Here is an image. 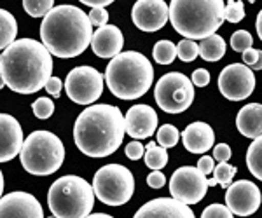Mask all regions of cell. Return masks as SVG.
<instances>
[{
	"label": "cell",
	"instance_id": "cell-3",
	"mask_svg": "<svg viewBox=\"0 0 262 218\" xmlns=\"http://www.w3.org/2000/svg\"><path fill=\"white\" fill-rule=\"evenodd\" d=\"M42 45L56 58H77L91 44L93 27L82 9L75 6H56L42 19Z\"/></svg>",
	"mask_w": 262,
	"mask_h": 218
},
{
	"label": "cell",
	"instance_id": "cell-7",
	"mask_svg": "<svg viewBox=\"0 0 262 218\" xmlns=\"http://www.w3.org/2000/svg\"><path fill=\"white\" fill-rule=\"evenodd\" d=\"M21 166L35 177H49L58 171L65 161V147L51 131H33L23 141L19 152Z\"/></svg>",
	"mask_w": 262,
	"mask_h": 218
},
{
	"label": "cell",
	"instance_id": "cell-36",
	"mask_svg": "<svg viewBox=\"0 0 262 218\" xmlns=\"http://www.w3.org/2000/svg\"><path fill=\"white\" fill-rule=\"evenodd\" d=\"M88 18H90L91 27L101 28L108 23V12L105 9H91V12L88 14Z\"/></svg>",
	"mask_w": 262,
	"mask_h": 218
},
{
	"label": "cell",
	"instance_id": "cell-29",
	"mask_svg": "<svg viewBox=\"0 0 262 218\" xmlns=\"http://www.w3.org/2000/svg\"><path fill=\"white\" fill-rule=\"evenodd\" d=\"M53 7H54L53 0H25L23 2V9L32 18H46Z\"/></svg>",
	"mask_w": 262,
	"mask_h": 218
},
{
	"label": "cell",
	"instance_id": "cell-17",
	"mask_svg": "<svg viewBox=\"0 0 262 218\" xmlns=\"http://www.w3.org/2000/svg\"><path fill=\"white\" fill-rule=\"evenodd\" d=\"M23 129L16 117L0 114V162H9L21 152Z\"/></svg>",
	"mask_w": 262,
	"mask_h": 218
},
{
	"label": "cell",
	"instance_id": "cell-9",
	"mask_svg": "<svg viewBox=\"0 0 262 218\" xmlns=\"http://www.w3.org/2000/svg\"><path fill=\"white\" fill-rule=\"evenodd\" d=\"M156 103L166 114H182L194 102V86L180 72L164 74L154 87Z\"/></svg>",
	"mask_w": 262,
	"mask_h": 218
},
{
	"label": "cell",
	"instance_id": "cell-22",
	"mask_svg": "<svg viewBox=\"0 0 262 218\" xmlns=\"http://www.w3.org/2000/svg\"><path fill=\"white\" fill-rule=\"evenodd\" d=\"M198 49H200V56L205 61H219L226 56V40L224 37L213 33V35L203 39Z\"/></svg>",
	"mask_w": 262,
	"mask_h": 218
},
{
	"label": "cell",
	"instance_id": "cell-23",
	"mask_svg": "<svg viewBox=\"0 0 262 218\" xmlns=\"http://www.w3.org/2000/svg\"><path fill=\"white\" fill-rule=\"evenodd\" d=\"M18 35V21L9 11L0 9V51H6L7 47L16 40Z\"/></svg>",
	"mask_w": 262,
	"mask_h": 218
},
{
	"label": "cell",
	"instance_id": "cell-12",
	"mask_svg": "<svg viewBox=\"0 0 262 218\" xmlns=\"http://www.w3.org/2000/svg\"><path fill=\"white\" fill-rule=\"evenodd\" d=\"M255 89V75L243 63H231L219 75V91L231 102H243Z\"/></svg>",
	"mask_w": 262,
	"mask_h": 218
},
{
	"label": "cell",
	"instance_id": "cell-32",
	"mask_svg": "<svg viewBox=\"0 0 262 218\" xmlns=\"http://www.w3.org/2000/svg\"><path fill=\"white\" fill-rule=\"evenodd\" d=\"M253 45V39L252 33L247 30H238L232 33L231 37V47L234 49L236 53H245L247 49H250Z\"/></svg>",
	"mask_w": 262,
	"mask_h": 218
},
{
	"label": "cell",
	"instance_id": "cell-21",
	"mask_svg": "<svg viewBox=\"0 0 262 218\" xmlns=\"http://www.w3.org/2000/svg\"><path fill=\"white\" fill-rule=\"evenodd\" d=\"M236 128L243 136L257 140L262 135V105L248 103L245 105L236 117Z\"/></svg>",
	"mask_w": 262,
	"mask_h": 218
},
{
	"label": "cell",
	"instance_id": "cell-39",
	"mask_svg": "<svg viewBox=\"0 0 262 218\" xmlns=\"http://www.w3.org/2000/svg\"><path fill=\"white\" fill-rule=\"evenodd\" d=\"M210 72L208 70H205V68H196L192 72V79H191V82H192V86H198V87H205V86H208L210 84Z\"/></svg>",
	"mask_w": 262,
	"mask_h": 218
},
{
	"label": "cell",
	"instance_id": "cell-37",
	"mask_svg": "<svg viewBox=\"0 0 262 218\" xmlns=\"http://www.w3.org/2000/svg\"><path fill=\"white\" fill-rule=\"evenodd\" d=\"M243 54V65L245 66H248V68H252V66H255V65H259V63H262V51H259V49H247Z\"/></svg>",
	"mask_w": 262,
	"mask_h": 218
},
{
	"label": "cell",
	"instance_id": "cell-41",
	"mask_svg": "<svg viewBox=\"0 0 262 218\" xmlns=\"http://www.w3.org/2000/svg\"><path fill=\"white\" fill-rule=\"evenodd\" d=\"M147 185L150 188H161L166 185V177H164L161 171H152L149 177H147Z\"/></svg>",
	"mask_w": 262,
	"mask_h": 218
},
{
	"label": "cell",
	"instance_id": "cell-10",
	"mask_svg": "<svg viewBox=\"0 0 262 218\" xmlns=\"http://www.w3.org/2000/svg\"><path fill=\"white\" fill-rule=\"evenodd\" d=\"M67 96L77 105H91L103 93V75L93 66H75L65 81Z\"/></svg>",
	"mask_w": 262,
	"mask_h": 218
},
{
	"label": "cell",
	"instance_id": "cell-47",
	"mask_svg": "<svg viewBox=\"0 0 262 218\" xmlns=\"http://www.w3.org/2000/svg\"><path fill=\"white\" fill-rule=\"evenodd\" d=\"M4 86H6V84H4V79H2V75H0V89H2Z\"/></svg>",
	"mask_w": 262,
	"mask_h": 218
},
{
	"label": "cell",
	"instance_id": "cell-46",
	"mask_svg": "<svg viewBox=\"0 0 262 218\" xmlns=\"http://www.w3.org/2000/svg\"><path fill=\"white\" fill-rule=\"evenodd\" d=\"M2 194H4V175L0 171V198H2Z\"/></svg>",
	"mask_w": 262,
	"mask_h": 218
},
{
	"label": "cell",
	"instance_id": "cell-31",
	"mask_svg": "<svg viewBox=\"0 0 262 218\" xmlns=\"http://www.w3.org/2000/svg\"><path fill=\"white\" fill-rule=\"evenodd\" d=\"M245 18V6L239 0H229L224 6V19L229 23H239Z\"/></svg>",
	"mask_w": 262,
	"mask_h": 218
},
{
	"label": "cell",
	"instance_id": "cell-11",
	"mask_svg": "<svg viewBox=\"0 0 262 218\" xmlns=\"http://www.w3.org/2000/svg\"><path fill=\"white\" fill-rule=\"evenodd\" d=\"M208 178L194 166H182L171 175L170 194L182 204H198L206 196Z\"/></svg>",
	"mask_w": 262,
	"mask_h": 218
},
{
	"label": "cell",
	"instance_id": "cell-42",
	"mask_svg": "<svg viewBox=\"0 0 262 218\" xmlns=\"http://www.w3.org/2000/svg\"><path fill=\"white\" fill-rule=\"evenodd\" d=\"M213 167H215L213 159L210 156H203V157H200V161H198V171L205 175V177H208L210 173H213Z\"/></svg>",
	"mask_w": 262,
	"mask_h": 218
},
{
	"label": "cell",
	"instance_id": "cell-2",
	"mask_svg": "<svg viewBox=\"0 0 262 218\" xmlns=\"http://www.w3.org/2000/svg\"><path fill=\"white\" fill-rule=\"evenodd\" d=\"M126 128L124 115L107 103L91 105L81 112L74 124V141L88 157H108L122 143Z\"/></svg>",
	"mask_w": 262,
	"mask_h": 218
},
{
	"label": "cell",
	"instance_id": "cell-33",
	"mask_svg": "<svg viewBox=\"0 0 262 218\" xmlns=\"http://www.w3.org/2000/svg\"><path fill=\"white\" fill-rule=\"evenodd\" d=\"M32 110L37 119H49L54 114V102L51 98H39L32 103Z\"/></svg>",
	"mask_w": 262,
	"mask_h": 218
},
{
	"label": "cell",
	"instance_id": "cell-34",
	"mask_svg": "<svg viewBox=\"0 0 262 218\" xmlns=\"http://www.w3.org/2000/svg\"><path fill=\"white\" fill-rule=\"evenodd\" d=\"M201 218H234V215L227 209V206L215 203V204H210V206H206L203 209Z\"/></svg>",
	"mask_w": 262,
	"mask_h": 218
},
{
	"label": "cell",
	"instance_id": "cell-45",
	"mask_svg": "<svg viewBox=\"0 0 262 218\" xmlns=\"http://www.w3.org/2000/svg\"><path fill=\"white\" fill-rule=\"evenodd\" d=\"M86 218H114L112 215H107V213H91Z\"/></svg>",
	"mask_w": 262,
	"mask_h": 218
},
{
	"label": "cell",
	"instance_id": "cell-26",
	"mask_svg": "<svg viewBox=\"0 0 262 218\" xmlns=\"http://www.w3.org/2000/svg\"><path fill=\"white\" fill-rule=\"evenodd\" d=\"M152 56L158 65H171L177 58V44L171 40H159L152 49Z\"/></svg>",
	"mask_w": 262,
	"mask_h": 218
},
{
	"label": "cell",
	"instance_id": "cell-19",
	"mask_svg": "<svg viewBox=\"0 0 262 218\" xmlns=\"http://www.w3.org/2000/svg\"><path fill=\"white\" fill-rule=\"evenodd\" d=\"M90 45L98 58H116L117 54H121L124 37L116 25H105L101 28H96V32H93Z\"/></svg>",
	"mask_w": 262,
	"mask_h": 218
},
{
	"label": "cell",
	"instance_id": "cell-1",
	"mask_svg": "<svg viewBox=\"0 0 262 218\" xmlns=\"http://www.w3.org/2000/svg\"><path fill=\"white\" fill-rule=\"evenodd\" d=\"M51 74L53 56L39 40H14L0 54V75L4 84L14 93H37L46 86Z\"/></svg>",
	"mask_w": 262,
	"mask_h": 218
},
{
	"label": "cell",
	"instance_id": "cell-15",
	"mask_svg": "<svg viewBox=\"0 0 262 218\" xmlns=\"http://www.w3.org/2000/svg\"><path fill=\"white\" fill-rule=\"evenodd\" d=\"M0 218H44V209L35 196L18 190L0 198Z\"/></svg>",
	"mask_w": 262,
	"mask_h": 218
},
{
	"label": "cell",
	"instance_id": "cell-35",
	"mask_svg": "<svg viewBox=\"0 0 262 218\" xmlns=\"http://www.w3.org/2000/svg\"><path fill=\"white\" fill-rule=\"evenodd\" d=\"M124 154H126V157L131 159V161H138V159L143 157L145 149H143V145L140 143V140H133V141H129V143L126 145Z\"/></svg>",
	"mask_w": 262,
	"mask_h": 218
},
{
	"label": "cell",
	"instance_id": "cell-14",
	"mask_svg": "<svg viewBox=\"0 0 262 218\" xmlns=\"http://www.w3.org/2000/svg\"><path fill=\"white\" fill-rule=\"evenodd\" d=\"M131 18L142 32H158L168 23V4L164 0H138L131 9Z\"/></svg>",
	"mask_w": 262,
	"mask_h": 218
},
{
	"label": "cell",
	"instance_id": "cell-44",
	"mask_svg": "<svg viewBox=\"0 0 262 218\" xmlns=\"http://www.w3.org/2000/svg\"><path fill=\"white\" fill-rule=\"evenodd\" d=\"M255 28H257V35H259V39H262V12H259V14H257Z\"/></svg>",
	"mask_w": 262,
	"mask_h": 218
},
{
	"label": "cell",
	"instance_id": "cell-25",
	"mask_svg": "<svg viewBox=\"0 0 262 218\" xmlns=\"http://www.w3.org/2000/svg\"><path fill=\"white\" fill-rule=\"evenodd\" d=\"M247 166H248V171H250L257 180L262 178V140L260 138L253 140L250 147H248Z\"/></svg>",
	"mask_w": 262,
	"mask_h": 218
},
{
	"label": "cell",
	"instance_id": "cell-8",
	"mask_svg": "<svg viewBox=\"0 0 262 218\" xmlns=\"http://www.w3.org/2000/svg\"><path fill=\"white\" fill-rule=\"evenodd\" d=\"M93 192L107 206H122L133 198V173L122 164L101 166L93 177Z\"/></svg>",
	"mask_w": 262,
	"mask_h": 218
},
{
	"label": "cell",
	"instance_id": "cell-4",
	"mask_svg": "<svg viewBox=\"0 0 262 218\" xmlns=\"http://www.w3.org/2000/svg\"><path fill=\"white\" fill-rule=\"evenodd\" d=\"M105 81L116 98L137 100L152 87L154 68L142 53L126 51L111 60L105 70Z\"/></svg>",
	"mask_w": 262,
	"mask_h": 218
},
{
	"label": "cell",
	"instance_id": "cell-48",
	"mask_svg": "<svg viewBox=\"0 0 262 218\" xmlns=\"http://www.w3.org/2000/svg\"><path fill=\"white\" fill-rule=\"evenodd\" d=\"M49 218H56V216H49Z\"/></svg>",
	"mask_w": 262,
	"mask_h": 218
},
{
	"label": "cell",
	"instance_id": "cell-27",
	"mask_svg": "<svg viewBox=\"0 0 262 218\" xmlns=\"http://www.w3.org/2000/svg\"><path fill=\"white\" fill-rule=\"evenodd\" d=\"M238 167L231 166L227 162H219V166L213 167V180L217 185H221L222 188H227L232 183V178H234Z\"/></svg>",
	"mask_w": 262,
	"mask_h": 218
},
{
	"label": "cell",
	"instance_id": "cell-5",
	"mask_svg": "<svg viewBox=\"0 0 262 218\" xmlns=\"http://www.w3.org/2000/svg\"><path fill=\"white\" fill-rule=\"evenodd\" d=\"M168 18L177 33L187 40L206 39L224 23L222 0H173Z\"/></svg>",
	"mask_w": 262,
	"mask_h": 218
},
{
	"label": "cell",
	"instance_id": "cell-30",
	"mask_svg": "<svg viewBox=\"0 0 262 218\" xmlns=\"http://www.w3.org/2000/svg\"><path fill=\"white\" fill-rule=\"evenodd\" d=\"M198 56H200V49H198V44L194 40L184 39L177 44V58H180L182 61L191 63L196 60Z\"/></svg>",
	"mask_w": 262,
	"mask_h": 218
},
{
	"label": "cell",
	"instance_id": "cell-6",
	"mask_svg": "<svg viewBox=\"0 0 262 218\" xmlns=\"http://www.w3.org/2000/svg\"><path fill=\"white\" fill-rule=\"evenodd\" d=\"M48 206L56 218H86L95 206V192L84 178L65 175L51 185Z\"/></svg>",
	"mask_w": 262,
	"mask_h": 218
},
{
	"label": "cell",
	"instance_id": "cell-40",
	"mask_svg": "<svg viewBox=\"0 0 262 218\" xmlns=\"http://www.w3.org/2000/svg\"><path fill=\"white\" fill-rule=\"evenodd\" d=\"M46 91L53 96V98H60V94H61V87H63V84H61V81L58 77H53L51 75L49 77V81L46 82Z\"/></svg>",
	"mask_w": 262,
	"mask_h": 218
},
{
	"label": "cell",
	"instance_id": "cell-13",
	"mask_svg": "<svg viewBox=\"0 0 262 218\" xmlns=\"http://www.w3.org/2000/svg\"><path fill=\"white\" fill-rule=\"evenodd\" d=\"M260 190L250 180H238L231 183L226 192V206L238 216H250L260 206Z\"/></svg>",
	"mask_w": 262,
	"mask_h": 218
},
{
	"label": "cell",
	"instance_id": "cell-38",
	"mask_svg": "<svg viewBox=\"0 0 262 218\" xmlns=\"http://www.w3.org/2000/svg\"><path fill=\"white\" fill-rule=\"evenodd\" d=\"M231 156H232V150L227 143H219V145L213 147V157L212 159H215V161L227 162L231 159Z\"/></svg>",
	"mask_w": 262,
	"mask_h": 218
},
{
	"label": "cell",
	"instance_id": "cell-20",
	"mask_svg": "<svg viewBox=\"0 0 262 218\" xmlns=\"http://www.w3.org/2000/svg\"><path fill=\"white\" fill-rule=\"evenodd\" d=\"M182 141L187 152L191 154H206L215 143V133L212 126L206 123H192L182 133Z\"/></svg>",
	"mask_w": 262,
	"mask_h": 218
},
{
	"label": "cell",
	"instance_id": "cell-24",
	"mask_svg": "<svg viewBox=\"0 0 262 218\" xmlns=\"http://www.w3.org/2000/svg\"><path fill=\"white\" fill-rule=\"evenodd\" d=\"M145 157V164L147 167H150L152 171H159L168 164V152L163 147H158L154 141L147 143V152L143 154Z\"/></svg>",
	"mask_w": 262,
	"mask_h": 218
},
{
	"label": "cell",
	"instance_id": "cell-28",
	"mask_svg": "<svg viewBox=\"0 0 262 218\" xmlns=\"http://www.w3.org/2000/svg\"><path fill=\"white\" fill-rule=\"evenodd\" d=\"M180 131L173 124H164L158 129V143L163 149H171L179 143Z\"/></svg>",
	"mask_w": 262,
	"mask_h": 218
},
{
	"label": "cell",
	"instance_id": "cell-18",
	"mask_svg": "<svg viewBox=\"0 0 262 218\" xmlns=\"http://www.w3.org/2000/svg\"><path fill=\"white\" fill-rule=\"evenodd\" d=\"M133 218H196L187 204L173 198H158L145 203Z\"/></svg>",
	"mask_w": 262,
	"mask_h": 218
},
{
	"label": "cell",
	"instance_id": "cell-16",
	"mask_svg": "<svg viewBox=\"0 0 262 218\" xmlns=\"http://www.w3.org/2000/svg\"><path fill=\"white\" fill-rule=\"evenodd\" d=\"M126 133L133 140H145L158 129V114L149 105H133L124 117Z\"/></svg>",
	"mask_w": 262,
	"mask_h": 218
},
{
	"label": "cell",
	"instance_id": "cell-43",
	"mask_svg": "<svg viewBox=\"0 0 262 218\" xmlns=\"http://www.w3.org/2000/svg\"><path fill=\"white\" fill-rule=\"evenodd\" d=\"M84 6H90L91 9H105V6L112 4V0H82Z\"/></svg>",
	"mask_w": 262,
	"mask_h": 218
}]
</instances>
